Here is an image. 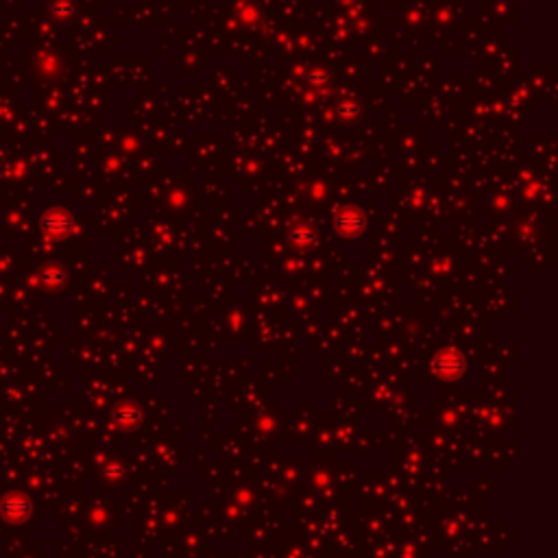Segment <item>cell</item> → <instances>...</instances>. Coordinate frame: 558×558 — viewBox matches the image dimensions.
I'll return each mask as SVG.
<instances>
[{"label":"cell","instance_id":"6da1fadb","mask_svg":"<svg viewBox=\"0 0 558 558\" xmlns=\"http://www.w3.org/2000/svg\"><path fill=\"white\" fill-rule=\"evenodd\" d=\"M434 371L440 377H458L464 371V362H462V358L458 353L448 351V353H440L438 358L434 360Z\"/></svg>","mask_w":558,"mask_h":558}]
</instances>
